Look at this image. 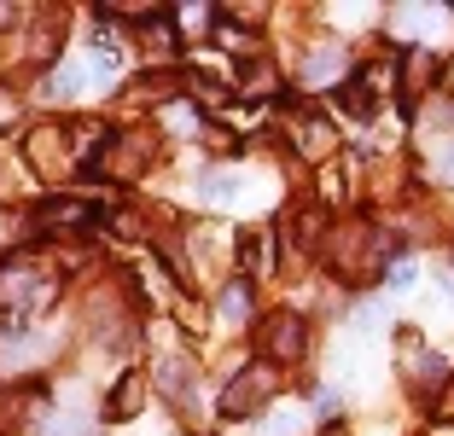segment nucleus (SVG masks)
Returning a JSON list of instances; mask_svg holds the SVG:
<instances>
[{"mask_svg": "<svg viewBox=\"0 0 454 436\" xmlns=\"http://www.w3.org/2000/svg\"><path fill=\"white\" fill-rule=\"evenodd\" d=\"M59 297V268L41 262L35 251H6L0 256V308L12 320H29Z\"/></svg>", "mask_w": 454, "mask_h": 436, "instance_id": "f257e3e1", "label": "nucleus"}, {"mask_svg": "<svg viewBox=\"0 0 454 436\" xmlns=\"http://www.w3.org/2000/svg\"><path fill=\"white\" fill-rule=\"evenodd\" d=\"M309 355V326L303 315H262L256 320V361H268V367H297V361Z\"/></svg>", "mask_w": 454, "mask_h": 436, "instance_id": "f03ea898", "label": "nucleus"}, {"mask_svg": "<svg viewBox=\"0 0 454 436\" xmlns=\"http://www.w3.org/2000/svg\"><path fill=\"white\" fill-rule=\"evenodd\" d=\"M274 396H280V367L251 361V367L233 372V384H227V396H222V413L227 419H256Z\"/></svg>", "mask_w": 454, "mask_h": 436, "instance_id": "7ed1b4c3", "label": "nucleus"}, {"mask_svg": "<svg viewBox=\"0 0 454 436\" xmlns=\"http://www.w3.org/2000/svg\"><path fill=\"white\" fill-rule=\"evenodd\" d=\"M326 262L338 268V274L344 279H361V274H373V227L367 222H344V227H333V233H326Z\"/></svg>", "mask_w": 454, "mask_h": 436, "instance_id": "20e7f679", "label": "nucleus"}, {"mask_svg": "<svg viewBox=\"0 0 454 436\" xmlns=\"http://www.w3.org/2000/svg\"><path fill=\"white\" fill-rule=\"evenodd\" d=\"M29 222H35V233H53V238H70V233H94L99 222H106V210H99V204H88V199H41L35 204V215H29Z\"/></svg>", "mask_w": 454, "mask_h": 436, "instance_id": "39448f33", "label": "nucleus"}, {"mask_svg": "<svg viewBox=\"0 0 454 436\" xmlns=\"http://www.w3.org/2000/svg\"><path fill=\"white\" fill-rule=\"evenodd\" d=\"M146 163H152V134L122 128V134H111V145L99 152V163H94V169L106 175V181L129 186V181H140V169H146Z\"/></svg>", "mask_w": 454, "mask_h": 436, "instance_id": "423d86ee", "label": "nucleus"}, {"mask_svg": "<svg viewBox=\"0 0 454 436\" xmlns=\"http://www.w3.org/2000/svg\"><path fill=\"white\" fill-rule=\"evenodd\" d=\"M402 372H408V384H414V390H419L426 401H437L442 390L454 384V372L442 367V361L431 355V349H419V344H414V331H402Z\"/></svg>", "mask_w": 454, "mask_h": 436, "instance_id": "0eeeda50", "label": "nucleus"}, {"mask_svg": "<svg viewBox=\"0 0 454 436\" xmlns=\"http://www.w3.org/2000/svg\"><path fill=\"white\" fill-rule=\"evenodd\" d=\"M292 145L303 152L309 163H326L338 152V128L321 117V111H309V105H297L292 111Z\"/></svg>", "mask_w": 454, "mask_h": 436, "instance_id": "6e6552de", "label": "nucleus"}, {"mask_svg": "<svg viewBox=\"0 0 454 436\" xmlns=\"http://www.w3.org/2000/svg\"><path fill=\"white\" fill-rule=\"evenodd\" d=\"M152 384H158V390L175 401V408H181V401H192V390H199L192 355H158V361H152Z\"/></svg>", "mask_w": 454, "mask_h": 436, "instance_id": "1a4fd4ad", "label": "nucleus"}, {"mask_svg": "<svg viewBox=\"0 0 454 436\" xmlns=\"http://www.w3.org/2000/svg\"><path fill=\"white\" fill-rule=\"evenodd\" d=\"M233 251H239V262H245V279H262L268 274V233L245 227V233H233Z\"/></svg>", "mask_w": 454, "mask_h": 436, "instance_id": "9d476101", "label": "nucleus"}, {"mask_svg": "<svg viewBox=\"0 0 454 436\" xmlns=\"http://www.w3.org/2000/svg\"><path fill=\"white\" fill-rule=\"evenodd\" d=\"M140 372H122L117 378V390H111V401H106V419H134V408H140Z\"/></svg>", "mask_w": 454, "mask_h": 436, "instance_id": "9b49d317", "label": "nucleus"}, {"mask_svg": "<svg viewBox=\"0 0 454 436\" xmlns=\"http://www.w3.org/2000/svg\"><path fill=\"white\" fill-rule=\"evenodd\" d=\"M215 308H222L227 320H245V315H251V285H245V279H227L222 297H215Z\"/></svg>", "mask_w": 454, "mask_h": 436, "instance_id": "f8f14e48", "label": "nucleus"}, {"mask_svg": "<svg viewBox=\"0 0 454 436\" xmlns=\"http://www.w3.org/2000/svg\"><path fill=\"white\" fill-rule=\"evenodd\" d=\"M41 93H47V99H76V93H82V70H76V65H59L53 76H47V88H41Z\"/></svg>", "mask_w": 454, "mask_h": 436, "instance_id": "ddd939ff", "label": "nucleus"}, {"mask_svg": "<svg viewBox=\"0 0 454 436\" xmlns=\"http://www.w3.org/2000/svg\"><path fill=\"white\" fill-rule=\"evenodd\" d=\"M163 122H169V128H175V134H181V128H187V134H192V128H199V122H204V117H199V111H192V105H181V99H175V105H163Z\"/></svg>", "mask_w": 454, "mask_h": 436, "instance_id": "4468645a", "label": "nucleus"}, {"mask_svg": "<svg viewBox=\"0 0 454 436\" xmlns=\"http://www.w3.org/2000/svg\"><path fill=\"white\" fill-rule=\"evenodd\" d=\"M12 18H18V12H12V6H0V29H6V24H12Z\"/></svg>", "mask_w": 454, "mask_h": 436, "instance_id": "2eb2a0df", "label": "nucleus"}, {"mask_svg": "<svg viewBox=\"0 0 454 436\" xmlns=\"http://www.w3.org/2000/svg\"><path fill=\"white\" fill-rule=\"evenodd\" d=\"M326 436H344V431H338V424H333V431H326Z\"/></svg>", "mask_w": 454, "mask_h": 436, "instance_id": "dca6fc26", "label": "nucleus"}, {"mask_svg": "<svg viewBox=\"0 0 454 436\" xmlns=\"http://www.w3.org/2000/svg\"><path fill=\"white\" fill-rule=\"evenodd\" d=\"M449 82H454V70H449Z\"/></svg>", "mask_w": 454, "mask_h": 436, "instance_id": "f3484780", "label": "nucleus"}]
</instances>
